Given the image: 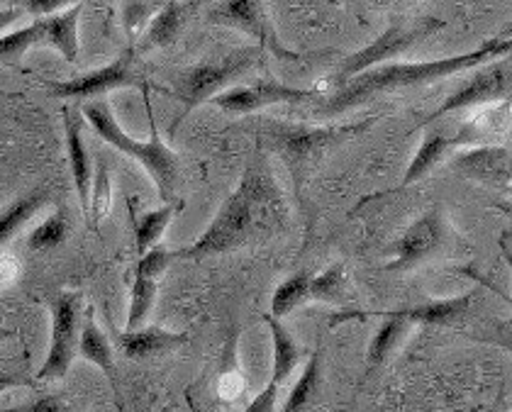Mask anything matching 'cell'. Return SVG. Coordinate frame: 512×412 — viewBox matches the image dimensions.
Returning a JSON list of instances; mask_svg holds the SVG:
<instances>
[{"mask_svg": "<svg viewBox=\"0 0 512 412\" xmlns=\"http://www.w3.org/2000/svg\"><path fill=\"white\" fill-rule=\"evenodd\" d=\"M291 225V205L281 183L264 159H252L239 186L220 205L205 232L178 252V259H205L237 252L283 232Z\"/></svg>", "mask_w": 512, "mask_h": 412, "instance_id": "1", "label": "cell"}, {"mask_svg": "<svg viewBox=\"0 0 512 412\" xmlns=\"http://www.w3.org/2000/svg\"><path fill=\"white\" fill-rule=\"evenodd\" d=\"M510 47V37H493V40L483 42L473 52L456 54V57L434 61H408V64H391L388 61V64L366 69L364 74L354 76V79L337 86L335 96L325 103V110L327 113H344V110L356 108V105L381 96V93H395L403 91V88H417L439 79H449V76L476 69V66L488 64L493 59L510 57Z\"/></svg>", "mask_w": 512, "mask_h": 412, "instance_id": "2", "label": "cell"}, {"mask_svg": "<svg viewBox=\"0 0 512 412\" xmlns=\"http://www.w3.org/2000/svg\"><path fill=\"white\" fill-rule=\"evenodd\" d=\"M374 118L354 122V125H300V122L266 120L256 127V142L269 149L291 171L296 186L315 171V166L344 142L369 130Z\"/></svg>", "mask_w": 512, "mask_h": 412, "instance_id": "3", "label": "cell"}, {"mask_svg": "<svg viewBox=\"0 0 512 412\" xmlns=\"http://www.w3.org/2000/svg\"><path fill=\"white\" fill-rule=\"evenodd\" d=\"M149 139H135L127 135L120 127V122L115 120L113 110L105 100H93V103H86L81 108V115L86 118L91 130L103 139L105 144H110L113 149L125 154V157L135 159L144 171H147L149 178L157 186L159 198L164 203H171L176 198L178 181H181V159L169 144L164 142L157 130V122L152 118V108H149Z\"/></svg>", "mask_w": 512, "mask_h": 412, "instance_id": "4", "label": "cell"}, {"mask_svg": "<svg viewBox=\"0 0 512 412\" xmlns=\"http://www.w3.org/2000/svg\"><path fill=\"white\" fill-rule=\"evenodd\" d=\"M261 59H264V49L261 47H232L213 59L178 69L174 81H171V96L183 105V113L174 120L171 130H176L178 122L186 118L191 110H196L198 105L208 103L217 93L225 91L230 83H235L256 66H261Z\"/></svg>", "mask_w": 512, "mask_h": 412, "instance_id": "5", "label": "cell"}, {"mask_svg": "<svg viewBox=\"0 0 512 412\" xmlns=\"http://www.w3.org/2000/svg\"><path fill=\"white\" fill-rule=\"evenodd\" d=\"M447 27V22L439 18H415V20H400L393 22L386 32H381V37H376L374 42L366 44V47L356 49L349 54L347 59L339 64L335 83L342 86L354 76L364 74L366 69H374V66L388 64V61L400 57L403 52L413 49L415 44H420L427 37L437 35Z\"/></svg>", "mask_w": 512, "mask_h": 412, "instance_id": "6", "label": "cell"}, {"mask_svg": "<svg viewBox=\"0 0 512 412\" xmlns=\"http://www.w3.org/2000/svg\"><path fill=\"white\" fill-rule=\"evenodd\" d=\"M49 315H52V337H49L47 359L37 371V381H61L74 364L83 322V295L79 291L59 293L49 303Z\"/></svg>", "mask_w": 512, "mask_h": 412, "instance_id": "7", "label": "cell"}, {"mask_svg": "<svg viewBox=\"0 0 512 412\" xmlns=\"http://www.w3.org/2000/svg\"><path fill=\"white\" fill-rule=\"evenodd\" d=\"M210 22L244 32L247 37H252L256 47L274 52L278 59H300L296 52H288L283 47L274 20L266 10V0H220L210 10Z\"/></svg>", "mask_w": 512, "mask_h": 412, "instance_id": "8", "label": "cell"}, {"mask_svg": "<svg viewBox=\"0 0 512 412\" xmlns=\"http://www.w3.org/2000/svg\"><path fill=\"white\" fill-rule=\"evenodd\" d=\"M132 61H135V49H127L125 54H120L118 59L100 66V69L88 71V74L76 76V79L71 81L47 83V88L54 98H79V100L105 96V93L118 91V88H130V86L144 88V81L139 79L135 69H132Z\"/></svg>", "mask_w": 512, "mask_h": 412, "instance_id": "9", "label": "cell"}, {"mask_svg": "<svg viewBox=\"0 0 512 412\" xmlns=\"http://www.w3.org/2000/svg\"><path fill=\"white\" fill-rule=\"evenodd\" d=\"M310 98H315L313 91H303V88L286 86V83L261 79V81L247 83V86L227 88V91L217 93V96L210 100H213L222 113L242 118V115L259 113V110L271 108V105L305 103V100Z\"/></svg>", "mask_w": 512, "mask_h": 412, "instance_id": "10", "label": "cell"}, {"mask_svg": "<svg viewBox=\"0 0 512 412\" xmlns=\"http://www.w3.org/2000/svg\"><path fill=\"white\" fill-rule=\"evenodd\" d=\"M476 74L461 88L439 105L437 113H432L427 122L442 118V115L456 113V110H471L478 105H491V103H508L510 100V61H500V64H491L486 69L476 66Z\"/></svg>", "mask_w": 512, "mask_h": 412, "instance_id": "11", "label": "cell"}, {"mask_svg": "<svg viewBox=\"0 0 512 412\" xmlns=\"http://www.w3.org/2000/svg\"><path fill=\"white\" fill-rule=\"evenodd\" d=\"M444 244V220L439 210H430L417 217L413 225L393 244V259L388 261V271H410L425 264Z\"/></svg>", "mask_w": 512, "mask_h": 412, "instance_id": "12", "label": "cell"}, {"mask_svg": "<svg viewBox=\"0 0 512 412\" xmlns=\"http://www.w3.org/2000/svg\"><path fill=\"white\" fill-rule=\"evenodd\" d=\"M449 166L459 176L481 186L505 191L510 186V149L508 147H471L464 152H456Z\"/></svg>", "mask_w": 512, "mask_h": 412, "instance_id": "13", "label": "cell"}, {"mask_svg": "<svg viewBox=\"0 0 512 412\" xmlns=\"http://www.w3.org/2000/svg\"><path fill=\"white\" fill-rule=\"evenodd\" d=\"M196 5L193 3H181V0H169L159 13H154V18L149 20V25L144 27V32L139 35L137 52L147 54L154 52V49L171 47L178 37H181L183 27L191 20Z\"/></svg>", "mask_w": 512, "mask_h": 412, "instance_id": "14", "label": "cell"}, {"mask_svg": "<svg viewBox=\"0 0 512 412\" xmlns=\"http://www.w3.org/2000/svg\"><path fill=\"white\" fill-rule=\"evenodd\" d=\"M83 115L74 113V108H64V130H66V154H69L71 178H74L76 196H79L83 215L88 217V200H91V157H88L86 139H83L81 130Z\"/></svg>", "mask_w": 512, "mask_h": 412, "instance_id": "15", "label": "cell"}, {"mask_svg": "<svg viewBox=\"0 0 512 412\" xmlns=\"http://www.w3.org/2000/svg\"><path fill=\"white\" fill-rule=\"evenodd\" d=\"M122 354L127 359L139 361V359H147V356L161 354V352H169V349L181 347V344L188 342V334L186 332H169L164 327H137V330L130 332H120L118 337Z\"/></svg>", "mask_w": 512, "mask_h": 412, "instance_id": "16", "label": "cell"}, {"mask_svg": "<svg viewBox=\"0 0 512 412\" xmlns=\"http://www.w3.org/2000/svg\"><path fill=\"white\" fill-rule=\"evenodd\" d=\"M83 13V3L71 5L64 13L52 15V18H42L44 25V44L64 57L69 64H76L81 57V44H79V20Z\"/></svg>", "mask_w": 512, "mask_h": 412, "instance_id": "17", "label": "cell"}, {"mask_svg": "<svg viewBox=\"0 0 512 412\" xmlns=\"http://www.w3.org/2000/svg\"><path fill=\"white\" fill-rule=\"evenodd\" d=\"M476 300V291L454 295V298H442V300H427V303L417 305V308L408 310H395L400 317L410 322V325H456L466 313H469L471 303Z\"/></svg>", "mask_w": 512, "mask_h": 412, "instance_id": "18", "label": "cell"}, {"mask_svg": "<svg viewBox=\"0 0 512 412\" xmlns=\"http://www.w3.org/2000/svg\"><path fill=\"white\" fill-rule=\"evenodd\" d=\"M76 356H81V359L88 361V364L98 366V369L110 378V383H115V386H118L113 347H110L108 334L98 327L91 308H88L86 315H83L81 334H79V352H76Z\"/></svg>", "mask_w": 512, "mask_h": 412, "instance_id": "19", "label": "cell"}, {"mask_svg": "<svg viewBox=\"0 0 512 412\" xmlns=\"http://www.w3.org/2000/svg\"><path fill=\"white\" fill-rule=\"evenodd\" d=\"M383 325L378 327V332L374 334L369 344V352H366V366L369 371L381 369L391 356L398 352V347L403 344V339L408 337L410 332V322L405 317H400L398 313H383Z\"/></svg>", "mask_w": 512, "mask_h": 412, "instance_id": "20", "label": "cell"}, {"mask_svg": "<svg viewBox=\"0 0 512 412\" xmlns=\"http://www.w3.org/2000/svg\"><path fill=\"white\" fill-rule=\"evenodd\" d=\"M264 322L269 325L271 344H274V376H271V383L281 386V383L291 376L293 369L300 364V344L296 342V337L286 330V325H283L281 320L264 315Z\"/></svg>", "mask_w": 512, "mask_h": 412, "instance_id": "21", "label": "cell"}, {"mask_svg": "<svg viewBox=\"0 0 512 412\" xmlns=\"http://www.w3.org/2000/svg\"><path fill=\"white\" fill-rule=\"evenodd\" d=\"M454 147H456V139H449L444 135H425L420 149H417L413 161H410L408 171H405L403 188L410 186V183L420 181V178H425L432 169H437V166L452 154Z\"/></svg>", "mask_w": 512, "mask_h": 412, "instance_id": "22", "label": "cell"}, {"mask_svg": "<svg viewBox=\"0 0 512 412\" xmlns=\"http://www.w3.org/2000/svg\"><path fill=\"white\" fill-rule=\"evenodd\" d=\"M37 44H44L42 20H32L27 27L5 32V35H0V64L22 69V59H25L27 52H30L32 47H37Z\"/></svg>", "mask_w": 512, "mask_h": 412, "instance_id": "23", "label": "cell"}, {"mask_svg": "<svg viewBox=\"0 0 512 412\" xmlns=\"http://www.w3.org/2000/svg\"><path fill=\"white\" fill-rule=\"evenodd\" d=\"M44 203H47V193L32 191V193H27V196L15 200V203H10L8 208L0 213V249H3L15 235H18V232L32 220V217L40 213V208Z\"/></svg>", "mask_w": 512, "mask_h": 412, "instance_id": "24", "label": "cell"}, {"mask_svg": "<svg viewBox=\"0 0 512 412\" xmlns=\"http://www.w3.org/2000/svg\"><path fill=\"white\" fill-rule=\"evenodd\" d=\"M176 205L174 203H164L157 210H149L137 220V230H135V242H137V254L142 256L144 252H149L152 247H157L159 239L164 237L166 227L171 225L176 215Z\"/></svg>", "mask_w": 512, "mask_h": 412, "instance_id": "25", "label": "cell"}, {"mask_svg": "<svg viewBox=\"0 0 512 412\" xmlns=\"http://www.w3.org/2000/svg\"><path fill=\"white\" fill-rule=\"evenodd\" d=\"M308 283L310 274L300 271V274L286 278L281 286L276 288L274 300H271V317L281 320V317L291 315L300 305L308 303Z\"/></svg>", "mask_w": 512, "mask_h": 412, "instance_id": "26", "label": "cell"}, {"mask_svg": "<svg viewBox=\"0 0 512 412\" xmlns=\"http://www.w3.org/2000/svg\"><path fill=\"white\" fill-rule=\"evenodd\" d=\"M347 288V271L342 264H332L322 274L310 278L308 283V303H339Z\"/></svg>", "mask_w": 512, "mask_h": 412, "instance_id": "27", "label": "cell"}, {"mask_svg": "<svg viewBox=\"0 0 512 412\" xmlns=\"http://www.w3.org/2000/svg\"><path fill=\"white\" fill-rule=\"evenodd\" d=\"M157 278L147 276H135L130 291V313H127V332L137 330V327L144 325L149 310H152L154 300H157Z\"/></svg>", "mask_w": 512, "mask_h": 412, "instance_id": "28", "label": "cell"}, {"mask_svg": "<svg viewBox=\"0 0 512 412\" xmlns=\"http://www.w3.org/2000/svg\"><path fill=\"white\" fill-rule=\"evenodd\" d=\"M317 386H320V354L310 356V361L305 364L303 373H300L298 383L293 386V391L288 393L286 403H283L281 412H300L310 400L315 398Z\"/></svg>", "mask_w": 512, "mask_h": 412, "instance_id": "29", "label": "cell"}, {"mask_svg": "<svg viewBox=\"0 0 512 412\" xmlns=\"http://www.w3.org/2000/svg\"><path fill=\"white\" fill-rule=\"evenodd\" d=\"M66 235H69V225H66L64 213L57 210V213L49 215L40 227L32 230V235L27 237V247H30L32 252H49V249L64 244Z\"/></svg>", "mask_w": 512, "mask_h": 412, "instance_id": "30", "label": "cell"}, {"mask_svg": "<svg viewBox=\"0 0 512 412\" xmlns=\"http://www.w3.org/2000/svg\"><path fill=\"white\" fill-rule=\"evenodd\" d=\"M110 200H113V186H110V171L103 161H98V171L91 181V200H88V222L98 227L100 220L108 215Z\"/></svg>", "mask_w": 512, "mask_h": 412, "instance_id": "31", "label": "cell"}, {"mask_svg": "<svg viewBox=\"0 0 512 412\" xmlns=\"http://www.w3.org/2000/svg\"><path fill=\"white\" fill-rule=\"evenodd\" d=\"M154 18V8L147 0H127L125 8H122V25H125L127 37L132 42L139 40V35L144 32V27L149 25V20Z\"/></svg>", "mask_w": 512, "mask_h": 412, "instance_id": "32", "label": "cell"}, {"mask_svg": "<svg viewBox=\"0 0 512 412\" xmlns=\"http://www.w3.org/2000/svg\"><path fill=\"white\" fill-rule=\"evenodd\" d=\"M174 259H178V252H171V249H164L157 244V247H152L149 252H144L142 256H139L135 276L159 278L166 269H169L171 261Z\"/></svg>", "mask_w": 512, "mask_h": 412, "instance_id": "33", "label": "cell"}, {"mask_svg": "<svg viewBox=\"0 0 512 412\" xmlns=\"http://www.w3.org/2000/svg\"><path fill=\"white\" fill-rule=\"evenodd\" d=\"M0 412H74V408H71L64 398H59V395H40V398L20 405V408L0 410Z\"/></svg>", "mask_w": 512, "mask_h": 412, "instance_id": "34", "label": "cell"}, {"mask_svg": "<svg viewBox=\"0 0 512 412\" xmlns=\"http://www.w3.org/2000/svg\"><path fill=\"white\" fill-rule=\"evenodd\" d=\"M71 3H74V0H25L22 10H25L27 15H32L35 20H42V18H52V15H57L59 10L69 8Z\"/></svg>", "mask_w": 512, "mask_h": 412, "instance_id": "35", "label": "cell"}, {"mask_svg": "<svg viewBox=\"0 0 512 412\" xmlns=\"http://www.w3.org/2000/svg\"><path fill=\"white\" fill-rule=\"evenodd\" d=\"M278 388L276 383H269L256 398L249 403V408L244 412H276V403H278Z\"/></svg>", "mask_w": 512, "mask_h": 412, "instance_id": "36", "label": "cell"}, {"mask_svg": "<svg viewBox=\"0 0 512 412\" xmlns=\"http://www.w3.org/2000/svg\"><path fill=\"white\" fill-rule=\"evenodd\" d=\"M18 276V261L13 256H0V288L8 286Z\"/></svg>", "mask_w": 512, "mask_h": 412, "instance_id": "37", "label": "cell"}, {"mask_svg": "<svg viewBox=\"0 0 512 412\" xmlns=\"http://www.w3.org/2000/svg\"><path fill=\"white\" fill-rule=\"evenodd\" d=\"M25 10L22 8H5L0 10V32L10 30V27L15 25V22H20L22 18H25Z\"/></svg>", "mask_w": 512, "mask_h": 412, "instance_id": "38", "label": "cell"}, {"mask_svg": "<svg viewBox=\"0 0 512 412\" xmlns=\"http://www.w3.org/2000/svg\"><path fill=\"white\" fill-rule=\"evenodd\" d=\"M18 386H25V378L15 376V373L0 371V393L10 391V388H18Z\"/></svg>", "mask_w": 512, "mask_h": 412, "instance_id": "39", "label": "cell"}, {"mask_svg": "<svg viewBox=\"0 0 512 412\" xmlns=\"http://www.w3.org/2000/svg\"><path fill=\"white\" fill-rule=\"evenodd\" d=\"M15 337V330H5V327H0V344L8 342V339Z\"/></svg>", "mask_w": 512, "mask_h": 412, "instance_id": "40", "label": "cell"}, {"mask_svg": "<svg viewBox=\"0 0 512 412\" xmlns=\"http://www.w3.org/2000/svg\"><path fill=\"white\" fill-rule=\"evenodd\" d=\"M376 3H391V0H376Z\"/></svg>", "mask_w": 512, "mask_h": 412, "instance_id": "41", "label": "cell"}, {"mask_svg": "<svg viewBox=\"0 0 512 412\" xmlns=\"http://www.w3.org/2000/svg\"><path fill=\"white\" fill-rule=\"evenodd\" d=\"M488 412H493V410H488Z\"/></svg>", "mask_w": 512, "mask_h": 412, "instance_id": "42", "label": "cell"}]
</instances>
